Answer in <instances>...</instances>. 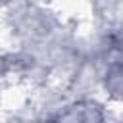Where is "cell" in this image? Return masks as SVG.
Wrapping results in <instances>:
<instances>
[{"label": "cell", "mask_w": 123, "mask_h": 123, "mask_svg": "<svg viewBox=\"0 0 123 123\" xmlns=\"http://www.w3.org/2000/svg\"><path fill=\"white\" fill-rule=\"evenodd\" d=\"M48 123H119V106L98 94H69Z\"/></svg>", "instance_id": "1"}, {"label": "cell", "mask_w": 123, "mask_h": 123, "mask_svg": "<svg viewBox=\"0 0 123 123\" xmlns=\"http://www.w3.org/2000/svg\"><path fill=\"white\" fill-rule=\"evenodd\" d=\"M0 123H29V121L23 119L17 111H6V113H0Z\"/></svg>", "instance_id": "3"}, {"label": "cell", "mask_w": 123, "mask_h": 123, "mask_svg": "<svg viewBox=\"0 0 123 123\" xmlns=\"http://www.w3.org/2000/svg\"><path fill=\"white\" fill-rule=\"evenodd\" d=\"M92 63L96 65V75H98V96H102L111 106H119L121 92H123V54L121 50L110 52Z\"/></svg>", "instance_id": "2"}]
</instances>
